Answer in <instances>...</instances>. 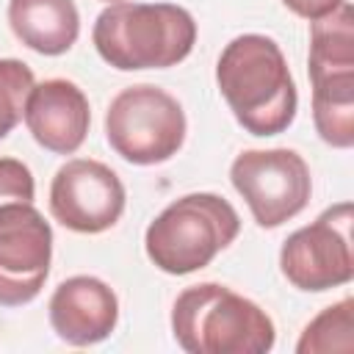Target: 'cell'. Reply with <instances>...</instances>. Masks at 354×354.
Segmentation results:
<instances>
[{
    "instance_id": "obj_11",
    "label": "cell",
    "mask_w": 354,
    "mask_h": 354,
    "mask_svg": "<svg viewBox=\"0 0 354 354\" xmlns=\"http://www.w3.org/2000/svg\"><path fill=\"white\" fill-rule=\"evenodd\" d=\"M22 119L39 147L53 155H75L91 124V105L83 88L66 77L33 83L25 97Z\"/></svg>"
},
{
    "instance_id": "obj_14",
    "label": "cell",
    "mask_w": 354,
    "mask_h": 354,
    "mask_svg": "<svg viewBox=\"0 0 354 354\" xmlns=\"http://www.w3.org/2000/svg\"><path fill=\"white\" fill-rule=\"evenodd\" d=\"M354 348V299H340L324 307L296 343V354H348Z\"/></svg>"
},
{
    "instance_id": "obj_5",
    "label": "cell",
    "mask_w": 354,
    "mask_h": 354,
    "mask_svg": "<svg viewBox=\"0 0 354 354\" xmlns=\"http://www.w3.org/2000/svg\"><path fill=\"white\" fill-rule=\"evenodd\" d=\"M307 72L313 83V124L324 144L354 147V8L340 3L310 22Z\"/></svg>"
},
{
    "instance_id": "obj_2",
    "label": "cell",
    "mask_w": 354,
    "mask_h": 354,
    "mask_svg": "<svg viewBox=\"0 0 354 354\" xmlns=\"http://www.w3.org/2000/svg\"><path fill=\"white\" fill-rule=\"evenodd\" d=\"M97 55L119 69H169L196 44V22L177 3H108L91 28Z\"/></svg>"
},
{
    "instance_id": "obj_15",
    "label": "cell",
    "mask_w": 354,
    "mask_h": 354,
    "mask_svg": "<svg viewBox=\"0 0 354 354\" xmlns=\"http://www.w3.org/2000/svg\"><path fill=\"white\" fill-rule=\"evenodd\" d=\"M33 83V69L25 61L0 58V141L22 122L25 97Z\"/></svg>"
},
{
    "instance_id": "obj_12",
    "label": "cell",
    "mask_w": 354,
    "mask_h": 354,
    "mask_svg": "<svg viewBox=\"0 0 354 354\" xmlns=\"http://www.w3.org/2000/svg\"><path fill=\"white\" fill-rule=\"evenodd\" d=\"M53 332L69 346H94L111 337L119 324V299L108 282L91 274H77L50 296L47 304Z\"/></svg>"
},
{
    "instance_id": "obj_7",
    "label": "cell",
    "mask_w": 354,
    "mask_h": 354,
    "mask_svg": "<svg viewBox=\"0 0 354 354\" xmlns=\"http://www.w3.org/2000/svg\"><path fill=\"white\" fill-rule=\"evenodd\" d=\"M230 180L263 230H274L296 218L313 194L307 160L288 147L243 149L230 166Z\"/></svg>"
},
{
    "instance_id": "obj_3",
    "label": "cell",
    "mask_w": 354,
    "mask_h": 354,
    "mask_svg": "<svg viewBox=\"0 0 354 354\" xmlns=\"http://www.w3.org/2000/svg\"><path fill=\"white\" fill-rule=\"evenodd\" d=\"M171 335L188 354H266L277 343L271 315L218 282L191 285L174 299Z\"/></svg>"
},
{
    "instance_id": "obj_10",
    "label": "cell",
    "mask_w": 354,
    "mask_h": 354,
    "mask_svg": "<svg viewBox=\"0 0 354 354\" xmlns=\"http://www.w3.org/2000/svg\"><path fill=\"white\" fill-rule=\"evenodd\" d=\"M127 205V191L119 174L91 158L66 160L50 183L53 218L80 235L111 230Z\"/></svg>"
},
{
    "instance_id": "obj_13",
    "label": "cell",
    "mask_w": 354,
    "mask_h": 354,
    "mask_svg": "<svg viewBox=\"0 0 354 354\" xmlns=\"http://www.w3.org/2000/svg\"><path fill=\"white\" fill-rule=\"evenodd\" d=\"M11 33L39 55H64L80 36V14L72 0H8Z\"/></svg>"
},
{
    "instance_id": "obj_4",
    "label": "cell",
    "mask_w": 354,
    "mask_h": 354,
    "mask_svg": "<svg viewBox=\"0 0 354 354\" xmlns=\"http://www.w3.org/2000/svg\"><path fill=\"white\" fill-rule=\"evenodd\" d=\"M241 232L238 210L218 194L196 191L169 202L144 232V252L171 277L194 274L216 260Z\"/></svg>"
},
{
    "instance_id": "obj_18",
    "label": "cell",
    "mask_w": 354,
    "mask_h": 354,
    "mask_svg": "<svg viewBox=\"0 0 354 354\" xmlns=\"http://www.w3.org/2000/svg\"><path fill=\"white\" fill-rule=\"evenodd\" d=\"M102 3H122V0H102Z\"/></svg>"
},
{
    "instance_id": "obj_6",
    "label": "cell",
    "mask_w": 354,
    "mask_h": 354,
    "mask_svg": "<svg viewBox=\"0 0 354 354\" xmlns=\"http://www.w3.org/2000/svg\"><path fill=\"white\" fill-rule=\"evenodd\" d=\"M185 111L166 88L138 83L122 88L105 111V138L111 149L133 166L166 163L183 149Z\"/></svg>"
},
{
    "instance_id": "obj_17",
    "label": "cell",
    "mask_w": 354,
    "mask_h": 354,
    "mask_svg": "<svg viewBox=\"0 0 354 354\" xmlns=\"http://www.w3.org/2000/svg\"><path fill=\"white\" fill-rule=\"evenodd\" d=\"M340 3H346V0H282V6L288 11H293L296 17H301L307 22H315L326 14H332Z\"/></svg>"
},
{
    "instance_id": "obj_16",
    "label": "cell",
    "mask_w": 354,
    "mask_h": 354,
    "mask_svg": "<svg viewBox=\"0 0 354 354\" xmlns=\"http://www.w3.org/2000/svg\"><path fill=\"white\" fill-rule=\"evenodd\" d=\"M36 183L30 169L17 158H0V205L8 202H33Z\"/></svg>"
},
{
    "instance_id": "obj_8",
    "label": "cell",
    "mask_w": 354,
    "mask_h": 354,
    "mask_svg": "<svg viewBox=\"0 0 354 354\" xmlns=\"http://www.w3.org/2000/svg\"><path fill=\"white\" fill-rule=\"evenodd\" d=\"M351 202L326 207L315 221L290 232L279 249L282 277L304 293H324L354 279Z\"/></svg>"
},
{
    "instance_id": "obj_1",
    "label": "cell",
    "mask_w": 354,
    "mask_h": 354,
    "mask_svg": "<svg viewBox=\"0 0 354 354\" xmlns=\"http://www.w3.org/2000/svg\"><path fill=\"white\" fill-rule=\"evenodd\" d=\"M216 86L235 122L252 136L285 133L299 108V91L282 47L263 33H241L216 61Z\"/></svg>"
},
{
    "instance_id": "obj_9",
    "label": "cell",
    "mask_w": 354,
    "mask_h": 354,
    "mask_svg": "<svg viewBox=\"0 0 354 354\" xmlns=\"http://www.w3.org/2000/svg\"><path fill=\"white\" fill-rule=\"evenodd\" d=\"M53 227L33 202L0 205V307L30 304L50 274Z\"/></svg>"
}]
</instances>
